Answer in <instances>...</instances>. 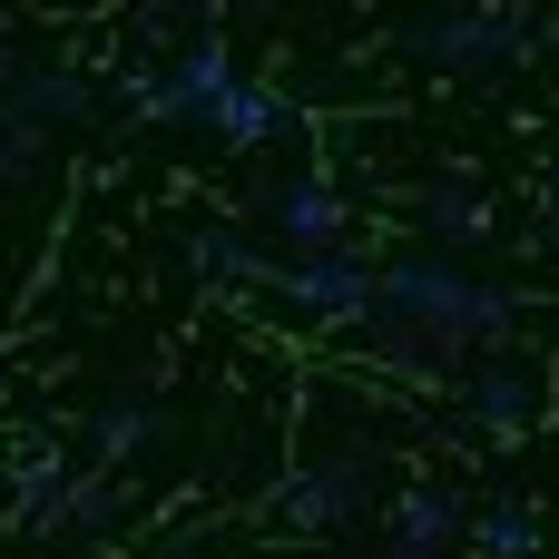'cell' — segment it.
I'll return each instance as SVG.
<instances>
[{"instance_id": "cell-6", "label": "cell", "mask_w": 559, "mask_h": 559, "mask_svg": "<svg viewBox=\"0 0 559 559\" xmlns=\"http://www.w3.org/2000/svg\"><path fill=\"white\" fill-rule=\"evenodd\" d=\"M275 511H285L295 531H344V521L364 511V462H334V472L285 481V491H275Z\"/></svg>"}, {"instance_id": "cell-9", "label": "cell", "mask_w": 559, "mask_h": 559, "mask_svg": "<svg viewBox=\"0 0 559 559\" xmlns=\"http://www.w3.org/2000/svg\"><path fill=\"white\" fill-rule=\"evenodd\" d=\"M206 128H216L226 147H265V138L285 128V98H275V88H246V79H236V88L216 98V118H206Z\"/></svg>"}, {"instance_id": "cell-10", "label": "cell", "mask_w": 559, "mask_h": 559, "mask_svg": "<svg viewBox=\"0 0 559 559\" xmlns=\"http://www.w3.org/2000/svg\"><path fill=\"white\" fill-rule=\"evenodd\" d=\"M452 531H462V491H432V481H423V491L393 501V540H403V550H442Z\"/></svg>"}, {"instance_id": "cell-2", "label": "cell", "mask_w": 559, "mask_h": 559, "mask_svg": "<svg viewBox=\"0 0 559 559\" xmlns=\"http://www.w3.org/2000/svg\"><path fill=\"white\" fill-rule=\"evenodd\" d=\"M540 20L521 0H481V10H442V20H413L403 49L432 59V69H511V59H540Z\"/></svg>"}, {"instance_id": "cell-12", "label": "cell", "mask_w": 559, "mask_h": 559, "mask_svg": "<svg viewBox=\"0 0 559 559\" xmlns=\"http://www.w3.org/2000/svg\"><path fill=\"white\" fill-rule=\"evenodd\" d=\"M472 413H481L491 432H521V423H531V383H521L511 364H491V373L472 383Z\"/></svg>"}, {"instance_id": "cell-18", "label": "cell", "mask_w": 559, "mask_h": 559, "mask_svg": "<svg viewBox=\"0 0 559 559\" xmlns=\"http://www.w3.org/2000/svg\"><path fill=\"white\" fill-rule=\"evenodd\" d=\"M550 206H559V167H550Z\"/></svg>"}, {"instance_id": "cell-4", "label": "cell", "mask_w": 559, "mask_h": 559, "mask_svg": "<svg viewBox=\"0 0 559 559\" xmlns=\"http://www.w3.org/2000/svg\"><path fill=\"white\" fill-rule=\"evenodd\" d=\"M275 295H285L295 314H314V324H364V314H373V275H364L344 246H334V255H285Z\"/></svg>"}, {"instance_id": "cell-15", "label": "cell", "mask_w": 559, "mask_h": 559, "mask_svg": "<svg viewBox=\"0 0 559 559\" xmlns=\"http://www.w3.org/2000/svg\"><path fill=\"white\" fill-rule=\"evenodd\" d=\"M39 138H49V128H39V118H20V108L0 98V177H20V167L39 157Z\"/></svg>"}, {"instance_id": "cell-3", "label": "cell", "mask_w": 559, "mask_h": 559, "mask_svg": "<svg viewBox=\"0 0 559 559\" xmlns=\"http://www.w3.org/2000/svg\"><path fill=\"white\" fill-rule=\"evenodd\" d=\"M246 216H265V226L285 236V255H334V246L354 236V206H344V187H324V177L255 187V206H246Z\"/></svg>"}, {"instance_id": "cell-13", "label": "cell", "mask_w": 559, "mask_h": 559, "mask_svg": "<svg viewBox=\"0 0 559 559\" xmlns=\"http://www.w3.org/2000/svg\"><path fill=\"white\" fill-rule=\"evenodd\" d=\"M472 531H481V559H531V550H540V531H531V511H521V501H491Z\"/></svg>"}, {"instance_id": "cell-11", "label": "cell", "mask_w": 559, "mask_h": 559, "mask_svg": "<svg viewBox=\"0 0 559 559\" xmlns=\"http://www.w3.org/2000/svg\"><path fill=\"white\" fill-rule=\"evenodd\" d=\"M10 108L20 118H88V88L69 69H10Z\"/></svg>"}, {"instance_id": "cell-5", "label": "cell", "mask_w": 559, "mask_h": 559, "mask_svg": "<svg viewBox=\"0 0 559 559\" xmlns=\"http://www.w3.org/2000/svg\"><path fill=\"white\" fill-rule=\"evenodd\" d=\"M226 88H236L226 49H177V69L138 88V118H147V128H187V118H216Z\"/></svg>"}, {"instance_id": "cell-14", "label": "cell", "mask_w": 559, "mask_h": 559, "mask_svg": "<svg viewBox=\"0 0 559 559\" xmlns=\"http://www.w3.org/2000/svg\"><path fill=\"white\" fill-rule=\"evenodd\" d=\"M187 265H197V275H216V285H226V275H255V255H246L226 226H197V236H187Z\"/></svg>"}, {"instance_id": "cell-1", "label": "cell", "mask_w": 559, "mask_h": 559, "mask_svg": "<svg viewBox=\"0 0 559 559\" xmlns=\"http://www.w3.org/2000/svg\"><path fill=\"white\" fill-rule=\"evenodd\" d=\"M373 314H393V324L432 334L442 354H462V344H491V334H511V324H521V295H511V285H481V275H462L452 255H442V265H432V255H413V265L373 275Z\"/></svg>"}, {"instance_id": "cell-16", "label": "cell", "mask_w": 559, "mask_h": 559, "mask_svg": "<svg viewBox=\"0 0 559 559\" xmlns=\"http://www.w3.org/2000/svg\"><path fill=\"white\" fill-rule=\"evenodd\" d=\"M59 521H69V531H118V491H108V481H79Z\"/></svg>"}, {"instance_id": "cell-17", "label": "cell", "mask_w": 559, "mask_h": 559, "mask_svg": "<svg viewBox=\"0 0 559 559\" xmlns=\"http://www.w3.org/2000/svg\"><path fill=\"white\" fill-rule=\"evenodd\" d=\"M383 559H442V550H403V540H393V550H383Z\"/></svg>"}, {"instance_id": "cell-8", "label": "cell", "mask_w": 559, "mask_h": 559, "mask_svg": "<svg viewBox=\"0 0 559 559\" xmlns=\"http://www.w3.org/2000/svg\"><path fill=\"white\" fill-rule=\"evenodd\" d=\"M423 226H432L442 246H491V236H501V216H491L481 187H423Z\"/></svg>"}, {"instance_id": "cell-7", "label": "cell", "mask_w": 559, "mask_h": 559, "mask_svg": "<svg viewBox=\"0 0 559 559\" xmlns=\"http://www.w3.org/2000/svg\"><path fill=\"white\" fill-rule=\"evenodd\" d=\"M88 452H98L108 472H128L138 452H157V403H147V393H138V403H128V393L98 403V413H88Z\"/></svg>"}, {"instance_id": "cell-19", "label": "cell", "mask_w": 559, "mask_h": 559, "mask_svg": "<svg viewBox=\"0 0 559 559\" xmlns=\"http://www.w3.org/2000/svg\"><path fill=\"white\" fill-rule=\"evenodd\" d=\"M531 559H540V550H531Z\"/></svg>"}]
</instances>
